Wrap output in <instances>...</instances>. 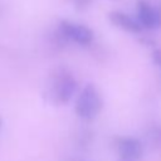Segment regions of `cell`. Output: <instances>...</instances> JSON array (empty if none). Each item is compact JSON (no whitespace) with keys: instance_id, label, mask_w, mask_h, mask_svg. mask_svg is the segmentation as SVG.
I'll use <instances>...</instances> for the list:
<instances>
[{"instance_id":"obj_1","label":"cell","mask_w":161,"mask_h":161,"mask_svg":"<svg viewBox=\"0 0 161 161\" xmlns=\"http://www.w3.org/2000/svg\"><path fill=\"white\" fill-rule=\"evenodd\" d=\"M75 88L77 82L72 73L64 68H59L50 75L45 88V97L54 104H64L72 98Z\"/></svg>"},{"instance_id":"obj_2","label":"cell","mask_w":161,"mask_h":161,"mask_svg":"<svg viewBox=\"0 0 161 161\" xmlns=\"http://www.w3.org/2000/svg\"><path fill=\"white\" fill-rule=\"evenodd\" d=\"M102 109V97L97 88L88 83L79 93L75 102V113L83 119H93Z\"/></svg>"},{"instance_id":"obj_3","label":"cell","mask_w":161,"mask_h":161,"mask_svg":"<svg viewBox=\"0 0 161 161\" xmlns=\"http://www.w3.org/2000/svg\"><path fill=\"white\" fill-rule=\"evenodd\" d=\"M117 161H140L142 145L135 137H121L116 141Z\"/></svg>"},{"instance_id":"obj_4","label":"cell","mask_w":161,"mask_h":161,"mask_svg":"<svg viewBox=\"0 0 161 161\" xmlns=\"http://www.w3.org/2000/svg\"><path fill=\"white\" fill-rule=\"evenodd\" d=\"M59 30L64 38L70 39L82 45L89 44L93 39V31L82 24H74V23L63 20L59 24Z\"/></svg>"},{"instance_id":"obj_5","label":"cell","mask_w":161,"mask_h":161,"mask_svg":"<svg viewBox=\"0 0 161 161\" xmlns=\"http://www.w3.org/2000/svg\"><path fill=\"white\" fill-rule=\"evenodd\" d=\"M137 15L138 23L147 29H155L161 23L160 14L143 0H140L137 3Z\"/></svg>"},{"instance_id":"obj_6","label":"cell","mask_w":161,"mask_h":161,"mask_svg":"<svg viewBox=\"0 0 161 161\" xmlns=\"http://www.w3.org/2000/svg\"><path fill=\"white\" fill-rule=\"evenodd\" d=\"M108 18L112 24H114L116 26H118L126 31L140 33L142 30V25L137 20L132 19L131 16H128L127 14H125L122 11H112L108 14Z\"/></svg>"},{"instance_id":"obj_7","label":"cell","mask_w":161,"mask_h":161,"mask_svg":"<svg viewBox=\"0 0 161 161\" xmlns=\"http://www.w3.org/2000/svg\"><path fill=\"white\" fill-rule=\"evenodd\" d=\"M152 57H153V60H155V63H156L158 67H161V50H158V49L153 50V53H152Z\"/></svg>"},{"instance_id":"obj_8","label":"cell","mask_w":161,"mask_h":161,"mask_svg":"<svg viewBox=\"0 0 161 161\" xmlns=\"http://www.w3.org/2000/svg\"><path fill=\"white\" fill-rule=\"evenodd\" d=\"M0 127H1V119H0Z\"/></svg>"}]
</instances>
